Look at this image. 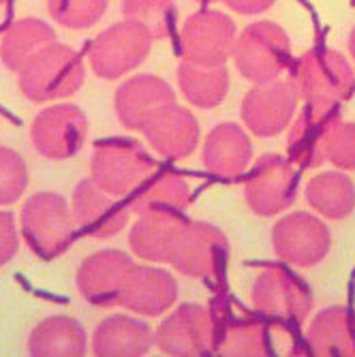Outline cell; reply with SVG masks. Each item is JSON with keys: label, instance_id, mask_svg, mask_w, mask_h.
I'll list each match as a JSON object with an SVG mask.
<instances>
[{"label": "cell", "instance_id": "6da1fadb", "mask_svg": "<svg viewBox=\"0 0 355 357\" xmlns=\"http://www.w3.org/2000/svg\"><path fill=\"white\" fill-rule=\"evenodd\" d=\"M289 82L308 107L330 112L351 99L355 73L342 54L317 47L296 60Z\"/></svg>", "mask_w": 355, "mask_h": 357}, {"label": "cell", "instance_id": "7a4b0ae2", "mask_svg": "<svg viewBox=\"0 0 355 357\" xmlns=\"http://www.w3.org/2000/svg\"><path fill=\"white\" fill-rule=\"evenodd\" d=\"M86 79L82 56L64 43H50L17 71V86L32 103L73 96Z\"/></svg>", "mask_w": 355, "mask_h": 357}, {"label": "cell", "instance_id": "3957f363", "mask_svg": "<svg viewBox=\"0 0 355 357\" xmlns=\"http://www.w3.org/2000/svg\"><path fill=\"white\" fill-rule=\"evenodd\" d=\"M22 234L28 246L41 259H56L67 252L77 225L67 202L58 192H37L24 204Z\"/></svg>", "mask_w": 355, "mask_h": 357}, {"label": "cell", "instance_id": "277c9868", "mask_svg": "<svg viewBox=\"0 0 355 357\" xmlns=\"http://www.w3.org/2000/svg\"><path fill=\"white\" fill-rule=\"evenodd\" d=\"M154 169L152 156L133 139L99 142L90 156V180L114 197H128Z\"/></svg>", "mask_w": 355, "mask_h": 357}, {"label": "cell", "instance_id": "5b68a950", "mask_svg": "<svg viewBox=\"0 0 355 357\" xmlns=\"http://www.w3.org/2000/svg\"><path fill=\"white\" fill-rule=\"evenodd\" d=\"M242 77L259 84L276 79L292 62V41L274 22H255L236 37L232 50Z\"/></svg>", "mask_w": 355, "mask_h": 357}, {"label": "cell", "instance_id": "8992f818", "mask_svg": "<svg viewBox=\"0 0 355 357\" xmlns=\"http://www.w3.org/2000/svg\"><path fill=\"white\" fill-rule=\"evenodd\" d=\"M152 37L137 24L122 20L103 30L86 50V58L94 75L103 79H120L148 58Z\"/></svg>", "mask_w": 355, "mask_h": 357}, {"label": "cell", "instance_id": "52a82bcc", "mask_svg": "<svg viewBox=\"0 0 355 357\" xmlns=\"http://www.w3.org/2000/svg\"><path fill=\"white\" fill-rule=\"evenodd\" d=\"M229 257V240L210 222H186L174 242L169 266L188 278H216Z\"/></svg>", "mask_w": 355, "mask_h": 357}, {"label": "cell", "instance_id": "ba28073f", "mask_svg": "<svg viewBox=\"0 0 355 357\" xmlns=\"http://www.w3.org/2000/svg\"><path fill=\"white\" fill-rule=\"evenodd\" d=\"M154 344L174 357L208 355L218 344V321L206 306L182 304L158 326Z\"/></svg>", "mask_w": 355, "mask_h": 357}, {"label": "cell", "instance_id": "9c48e42d", "mask_svg": "<svg viewBox=\"0 0 355 357\" xmlns=\"http://www.w3.org/2000/svg\"><path fill=\"white\" fill-rule=\"evenodd\" d=\"M252 306L262 317L278 323H302L310 308V289L280 266H268L252 284Z\"/></svg>", "mask_w": 355, "mask_h": 357}, {"label": "cell", "instance_id": "30bf717a", "mask_svg": "<svg viewBox=\"0 0 355 357\" xmlns=\"http://www.w3.org/2000/svg\"><path fill=\"white\" fill-rule=\"evenodd\" d=\"M272 246L280 261L296 268H310L330 252L332 234L315 214L294 212L274 225Z\"/></svg>", "mask_w": 355, "mask_h": 357}, {"label": "cell", "instance_id": "8fae6325", "mask_svg": "<svg viewBox=\"0 0 355 357\" xmlns=\"http://www.w3.org/2000/svg\"><path fill=\"white\" fill-rule=\"evenodd\" d=\"M236 24L220 11L204 9L186 17L180 30L182 60L218 67L232 56L236 43Z\"/></svg>", "mask_w": 355, "mask_h": 357}, {"label": "cell", "instance_id": "7c38bea8", "mask_svg": "<svg viewBox=\"0 0 355 357\" xmlns=\"http://www.w3.org/2000/svg\"><path fill=\"white\" fill-rule=\"evenodd\" d=\"M298 172L278 154H266L255 163L244 182V199L259 216H276L296 199Z\"/></svg>", "mask_w": 355, "mask_h": 357}, {"label": "cell", "instance_id": "4fadbf2b", "mask_svg": "<svg viewBox=\"0 0 355 357\" xmlns=\"http://www.w3.org/2000/svg\"><path fill=\"white\" fill-rule=\"evenodd\" d=\"M300 96L292 82H259L242 99L240 118L257 137H274L292 122Z\"/></svg>", "mask_w": 355, "mask_h": 357}, {"label": "cell", "instance_id": "5bb4252c", "mask_svg": "<svg viewBox=\"0 0 355 357\" xmlns=\"http://www.w3.org/2000/svg\"><path fill=\"white\" fill-rule=\"evenodd\" d=\"M88 137V118L71 103H58L43 109L30 126V139L45 158L64 160L75 156Z\"/></svg>", "mask_w": 355, "mask_h": 357}, {"label": "cell", "instance_id": "9a60e30c", "mask_svg": "<svg viewBox=\"0 0 355 357\" xmlns=\"http://www.w3.org/2000/svg\"><path fill=\"white\" fill-rule=\"evenodd\" d=\"M71 212L77 229L96 240L118 236L126 227L128 210L114 197L96 186L92 180H82L73 190Z\"/></svg>", "mask_w": 355, "mask_h": 357}, {"label": "cell", "instance_id": "2e32d148", "mask_svg": "<svg viewBox=\"0 0 355 357\" xmlns=\"http://www.w3.org/2000/svg\"><path fill=\"white\" fill-rule=\"evenodd\" d=\"M133 266V259L122 250H99L90 255L77 270L80 294L101 308L120 304L126 274Z\"/></svg>", "mask_w": 355, "mask_h": 357}, {"label": "cell", "instance_id": "e0dca14e", "mask_svg": "<svg viewBox=\"0 0 355 357\" xmlns=\"http://www.w3.org/2000/svg\"><path fill=\"white\" fill-rule=\"evenodd\" d=\"M176 103L174 88L158 75H135L116 90V116L128 131H142L144 124L167 105Z\"/></svg>", "mask_w": 355, "mask_h": 357}, {"label": "cell", "instance_id": "ac0fdd59", "mask_svg": "<svg viewBox=\"0 0 355 357\" xmlns=\"http://www.w3.org/2000/svg\"><path fill=\"white\" fill-rule=\"evenodd\" d=\"M178 282L169 272L160 268L133 266L122 287L120 306L142 317H160L178 302Z\"/></svg>", "mask_w": 355, "mask_h": 357}, {"label": "cell", "instance_id": "d6986e66", "mask_svg": "<svg viewBox=\"0 0 355 357\" xmlns=\"http://www.w3.org/2000/svg\"><path fill=\"white\" fill-rule=\"evenodd\" d=\"M148 144L167 160H182L199 142V124L188 109L172 103L158 109L142 128Z\"/></svg>", "mask_w": 355, "mask_h": 357}, {"label": "cell", "instance_id": "ffe728a7", "mask_svg": "<svg viewBox=\"0 0 355 357\" xmlns=\"http://www.w3.org/2000/svg\"><path fill=\"white\" fill-rule=\"evenodd\" d=\"M202 156L208 174L232 180L248 169L252 146L242 126L234 122H222L208 133Z\"/></svg>", "mask_w": 355, "mask_h": 357}, {"label": "cell", "instance_id": "44dd1931", "mask_svg": "<svg viewBox=\"0 0 355 357\" xmlns=\"http://www.w3.org/2000/svg\"><path fill=\"white\" fill-rule=\"evenodd\" d=\"M340 116L336 109H312L306 107L289 126L287 148L289 156L302 169L319 167L326 160V142Z\"/></svg>", "mask_w": 355, "mask_h": 357}, {"label": "cell", "instance_id": "7402d4cb", "mask_svg": "<svg viewBox=\"0 0 355 357\" xmlns=\"http://www.w3.org/2000/svg\"><path fill=\"white\" fill-rule=\"evenodd\" d=\"M190 204L188 182L174 172H152L126 197V210L131 214H182Z\"/></svg>", "mask_w": 355, "mask_h": 357}, {"label": "cell", "instance_id": "603a6c76", "mask_svg": "<svg viewBox=\"0 0 355 357\" xmlns=\"http://www.w3.org/2000/svg\"><path fill=\"white\" fill-rule=\"evenodd\" d=\"M154 344L148 323L116 314L99 323L92 334V355L96 357H142Z\"/></svg>", "mask_w": 355, "mask_h": 357}, {"label": "cell", "instance_id": "cb8c5ba5", "mask_svg": "<svg viewBox=\"0 0 355 357\" xmlns=\"http://www.w3.org/2000/svg\"><path fill=\"white\" fill-rule=\"evenodd\" d=\"M306 340L319 357H355V312L347 306L321 310L310 323Z\"/></svg>", "mask_w": 355, "mask_h": 357}, {"label": "cell", "instance_id": "d4e9b609", "mask_svg": "<svg viewBox=\"0 0 355 357\" xmlns=\"http://www.w3.org/2000/svg\"><path fill=\"white\" fill-rule=\"evenodd\" d=\"M182 225L184 218L180 214H142L128 234V248L146 261L167 264Z\"/></svg>", "mask_w": 355, "mask_h": 357}, {"label": "cell", "instance_id": "484cf974", "mask_svg": "<svg viewBox=\"0 0 355 357\" xmlns=\"http://www.w3.org/2000/svg\"><path fill=\"white\" fill-rule=\"evenodd\" d=\"M28 353L32 357H84L88 353L86 330L73 317H50L32 330Z\"/></svg>", "mask_w": 355, "mask_h": 357}, {"label": "cell", "instance_id": "4316f807", "mask_svg": "<svg viewBox=\"0 0 355 357\" xmlns=\"http://www.w3.org/2000/svg\"><path fill=\"white\" fill-rule=\"evenodd\" d=\"M54 41L56 32L50 24L37 17L17 20L5 30L3 39H0V60L9 71L17 73L32 56Z\"/></svg>", "mask_w": 355, "mask_h": 357}, {"label": "cell", "instance_id": "83f0119b", "mask_svg": "<svg viewBox=\"0 0 355 357\" xmlns=\"http://www.w3.org/2000/svg\"><path fill=\"white\" fill-rule=\"evenodd\" d=\"M178 86L190 105L210 109L220 105L227 96L229 73L225 69V64L206 67V64L182 60L178 67Z\"/></svg>", "mask_w": 355, "mask_h": 357}, {"label": "cell", "instance_id": "f1b7e54d", "mask_svg": "<svg viewBox=\"0 0 355 357\" xmlns=\"http://www.w3.org/2000/svg\"><path fill=\"white\" fill-rule=\"evenodd\" d=\"M306 202L319 216L342 220L355 208V186L342 174H319L306 184Z\"/></svg>", "mask_w": 355, "mask_h": 357}, {"label": "cell", "instance_id": "f546056e", "mask_svg": "<svg viewBox=\"0 0 355 357\" xmlns=\"http://www.w3.org/2000/svg\"><path fill=\"white\" fill-rule=\"evenodd\" d=\"M216 351L222 355H270V338L266 323L257 321L248 314L229 317L222 326H218V344Z\"/></svg>", "mask_w": 355, "mask_h": 357}, {"label": "cell", "instance_id": "4dcf8cb0", "mask_svg": "<svg viewBox=\"0 0 355 357\" xmlns=\"http://www.w3.org/2000/svg\"><path fill=\"white\" fill-rule=\"evenodd\" d=\"M174 0H122L124 20L144 28L152 39H165L174 26Z\"/></svg>", "mask_w": 355, "mask_h": 357}, {"label": "cell", "instance_id": "1f68e13d", "mask_svg": "<svg viewBox=\"0 0 355 357\" xmlns=\"http://www.w3.org/2000/svg\"><path fill=\"white\" fill-rule=\"evenodd\" d=\"M50 15L64 28L86 30L107 11V0H47Z\"/></svg>", "mask_w": 355, "mask_h": 357}, {"label": "cell", "instance_id": "d6a6232c", "mask_svg": "<svg viewBox=\"0 0 355 357\" xmlns=\"http://www.w3.org/2000/svg\"><path fill=\"white\" fill-rule=\"evenodd\" d=\"M28 186V169L24 158L11 150L0 146V206L15 204Z\"/></svg>", "mask_w": 355, "mask_h": 357}, {"label": "cell", "instance_id": "836d02e7", "mask_svg": "<svg viewBox=\"0 0 355 357\" xmlns=\"http://www.w3.org/2000/svg\"><path fill=\"white\" fill-rule=\"evenodd\" d=\"M326 158L338 169H355V124L342 122L340 118L332 126L326 142Z\"/></svg>", "mask_w": 355, "mask_h": 357}, {"label": "cell", "instance_id": "e575fe53", "mask_svg": "<svg viewBox=\"0 0 355 357\" xmlns=\"http://www.w3.org/2000/svg\"><path fill=\"white\" fill-rule=\"evenodd\" d=\"M20 246V236L15 229V220L9 212H0V268L7 266L15 257Z\"/></svg>", "mask_w": 355, "mask_h": 357}, {"label": "cell", "instance_id": "d590c367", "mask_svg": "<svg viewBox=\"0 0 355 357\" xmlns=\"http://www.w3.org/2000/svg\"><path fill=\"white\" fill-rule=\"evenodd\" d=\"M222 3L240 15H257L268 11L276 0H222Z\"/></svg>", "mask_w": 355, "mask_h": 357}, {"label": "cell", "instance_id": "8d00e7d4", "mask_svg": "<svg viewBox=\"0 0 355 357\" xmlns=\"http://www.w3.org/2000/svg\"><path fill=\"white\" fill-rule=\"evenodd\" d=\"M349 52H351V56L355 60V28L351 30V37H349Z\"/></svg>", "mask_w": 355, "mask_h": 357}, {"label": "cell", "instance_id": "74e56055", "mask_svg": "<svg viewBox=\"0 0 355 357\" xmlns=\"http://www.w3.org/2000/svg\"><path fill=\"white\" fill-rule=\"evenodd\" d=\"M7 3H9V0H0V7H5Z\"/></svg>", "mask_w": 355, "mask_h": 357}, {"label": "cell", "instance_id": "f35d334b", "mask_svg": "<svg viewBox=\"0 0 355 357\" xmlns=\"http://www.w3.org/2000/svg\"><path fill=\"white\" fill-rule=\"evenodd\" d=\"M199 3H212V0H199Z\"/></svg>", "mask_w": 355, "mask_h": 357}]
</instances>
